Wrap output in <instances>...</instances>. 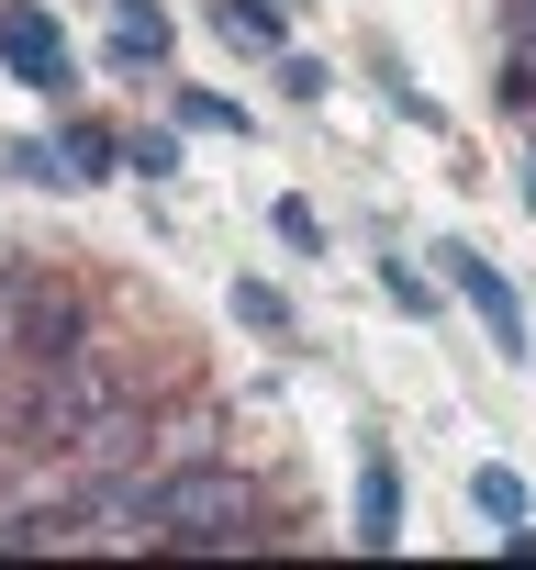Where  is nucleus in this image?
Returning <instances> with one entry per match:
<instances>
[{"instance_id": "nucleus-3", "label": "nucleus", "mask_w": 536, "mask_h": 570, "mask_svg": "<svg viewBox=\"0 0 536 570\" xmlns=\"http://www.w3.org/2000/svg\"><path fill=\"white\" fill-rule=\"evenodd\" d=\"M447 279L469 292V314L492 325V347H503V358H525V303H514V279H503L480 246H447Z\"/></svg>"}, {"instance_id": "nucleus-4", "label": "nucleus", "mask_w": 536, "mask_h": 570, "mask_svg": "<svg viewBox=\"0 0 536 570\" xmlns=\"http://www.w3.org/2000/svg\"><path fill=\"white\" fill-rule=\"evenodd\" d=\"M90 336V314H79V292H12V347L46 370V358H68Z\"/></svg>"}, {"instance_id": "nucleus-16", "label": "nucleus", "mask_w": 536, "mask_h": 570, "mask_svg": "<svg viewBox=\"0 0 536 570\" xmlns=\"http://www.w3.org/2000/svg\"><path fill=\"white\" fill-rule=\"evenodd\" d=\"M0 481H12V436H0Z\"/></svg>"}, {"instance_id": "nucleus-5", "label": "nucleus", "mask_w": 536, "mask_h": 570, "mask_svg": "<svg viewBox=\"0 0 536 570\" xmlns=\"http://www.w3.org/2000/svg\"><path fill=\"white\" fill-rule=\"evenodd\" d=\"M403 481H391V448H358V548H391L403 525Z\"/></svg>"}, {"instance_id": "nucleus-6", "label": "nucleus", "mask_w": 536, "mask_h": 570, "mask_svg": "<svg viewBox=\"0 0 536 570\" xmlns=\"http://www.w3.org/2000/svg\"><path fill=\"white\" fill-rule=\"evenodd\" d=\"M112 57H123V68H157V57H168L157 0H112Z\"/></svg>"}, {"instance_id": "nucleus-2", "label": "nucleus", "mask_w": 536, "mask_h": 570, "mask_svg": "<svg viewBox=\"0 0 536 570\" xmlns=\"http://www.w3.org/2000/svg\"><path fill=\"white\" fill-rule=\"evenodd\" d=\"M0 57H12L23 90H68V79H79V68H68V35L34 12V0H0Z\"/></svg>"}, {"instance_id": "nucleus-11", "label": "nucleus", "mask_w": 536, "mask_h": 570, "mask_svg": "<svg viewBox=\"0 0 536 570\" xmlns=\"http://www.w3.org/2000/svg\"><path fill=\"white\" fill-rule=\"evenodd\" d=\"M469 503H480L492 525H514V514H525V481H514V470H480V481H469Z\"/></svg>"}, {"instance_id": "nucleus-7", "label": "nucleus", "mask_w": 536, "mask_h": 570, "mask_svg": "<svg viewBox=\"0 0 536 570\" xmlns=\"http://www.w3.org/2000/svg\"><path fill=\"white\" fill-rule=\"evenodd\" d=\"M57 157H68V179H101V168L123 157V135H101V124H68V135H57Z\"/></svg>"}, {"instance_id": "nucleus-9", "label": "nucleus", "mask_w": 536, "mask_h": 570, "mask_svg": "<svg viewBox=\"0 0 536 570\" xmlns=\"http://www.w3.org/2000/svg\"><path fill=\"white\" fill-rule=\"evenodd\" d=\"M0 168H12V179H34V190H57V179H68V157H57L46 135H23V146H0Z\"/></svg>"}, {"instance_id": "nucleus-15", "label": "nucleus", "mask_w": 536, "mask_h": 570, "mask_svg": "<svg viewBox=\"0 0 536 570\" xmlns=\"http://www.w3.org/2000/svg\"><path fill=\"white\" fill-rule=\"evenodd\" d=\"M514 190H525V213H536V146H525V179H514Z\"/></svg>"}, {"instance_id": "nucleus-12", "label": "nucleus", "mask_w": 536, "mask_h": 570, "mask_svg": "<svg viewBox=\"0 0 536 570\" xmlns=\"http://www.w3.org/2000/svg\"><path fill=\"white\" fill-rule=\"evenodd\" d=\"M380 279H391V303H403V314H436V292H425V268H403V257H391Z\"/></svg>"}, {"instance_id": "nucleus-14", "label": "nucleus", "mask_w": 536, "mask_h": 570, "mask_svg": "<svg viewBox=\"0 0 536 570\" xmlns=\"http://www.w3.org/2000/svg\"><path fill=\"white\" fill-rule=\"evenodd\" d=\"M123 168H146V179H168V168H179V146H168V135H135V146H123Z\"/></svg>"}, {"instance_id": "nucleus-1", "label": "nucleus", "mask_w": 536, "mask_h": 570, "mask_svg": "<svg viewBox=\"0 0 536 570\" xmlns=\"http://www.w3.org/2000/svg\"><path fill=\"white\" fill-rule=\"evenodd\" d=\"M146 537H168V548H257L268 537V492L246 481V470H168V481H135V492H112Z\"/></svg>"}, {"instance_id": "nucleus-10", "label": "nucleus", "mask_w": 536, "mask_h": 570, "mask_svg": "<svg viewBox=\"0 0 536 570\" xmlns=\"http://www.w3.org/2000/svg\"><path fill=\"white\" fill-rule=\"evenodd\" d=\"M235 314H246L257 336H291V303H280V292H268V279H235Z\"/></svg>"}, {"instance_id": "nucleus-13", "label": "nucleus", "mask_w": 536, "mask_h": 570, "mask_svg": "<svg viewBox=\"0 0 536 570\" xmlns=\"http://www.w3.org/2000/svg\"><path fill=\"white\" fill-rule=\"evenodd\" d=\"M280 90H291V101H325V90H336V79H325V68H314V57H280Z\"/></svg>"}, {"instance_id": "nucleus-8", "label": "nucleus", "mask_w": 536, "mask_h": 570, "mask_svg": "<svg viewBox=\"0 0 536 570\" xmlns=\"http://www.w3.org/2000/svg\"><path fill=\"white\" fill-rule=\"evenodd\" d=\"M224 35H235V46H280L291 12H280V0H224Z\"/></svg>"}]
</instances>
